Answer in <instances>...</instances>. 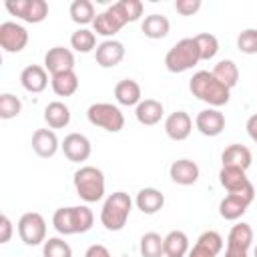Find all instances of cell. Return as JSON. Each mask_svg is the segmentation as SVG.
Returning <instances> with one entry per match:
<instances>
[{
    "instance_id": "obj_29",
    "label": "cell",
    "mask_w": 257,
    "mask_h": 257,
    "mask_svg": "<svg viewBox=\"0 0 257 257\" xmlns=\"http://www.w3.org/2000/svg\"><path fill=\"white\" fill-rule=\"evenodd\" d=\"M50 86H52L56 96H72L78 90V76L74 70L54 74L50 78Z\"/></svg>"
},
{
    "instance_id": "obj_39",
    "label": "cell",
    "mask_w": 257,
    "mask_h": 257,
    "mask_svg": "<svg viewBox=\"0 0 257 257\" xmlns=\"http://www.w3.org/2000/svg\"><path fill=\"white\" fill-rule=\"evenodd\" d=\"M197 245L205 247L207 251H211V253L217 257V255L221 253V249H223V237H221L217 231H205V233L199 235Z\"/></svg>"
},
{
    "instance_id": "obj_35",
    "label": "cell",
    "mask_w": 257,
    "mask_h": 257,
    "mask_svg": "<svg viewBox=\"0 0 257 257\" xmlns=\"http://www.w3.org/2000/svg\"><path fill=\"white\" fill-rule=\"evenodd\" d=\"M195 42L199 46V54H201V60H211L217 56L219 52V40L215 34L211 32H201L195 36Z\"/></svg>"
},
{
    "instance_id": "obj_17",
    "label": "cell",
    "mask_w": 257,
    "mask_h": 257,
    "mask_svg": "<svg viewBox=\"0 0 257 257\" xmlns=\"http://www.w3.org/2000/svg\"><path fill=\"white\" fill-rule=\"evenodd\" d=\"M124 26V20L114 12L112 6H108L104 12L96 14L94 22H92V30L100 36H104L106 40H110L116 32H120V28Z\"/></svg>"
},
{
    "instance_id": "obj_10",
    "label": "cell",
    "mask_w": 257,
    "mask_h": 257,
    "mask_svg": "<svg viewBox=\"0 0 257 257\" xmlns=\"http://www.w3.org/2000/svg\"><path fill=\"white\" fill-rule=\"evenodd\" d=\"M28 44V32L22 24H16L12 20L0 24V46L4 52H20Z\"/></svg>"
},
{
    "instance_id": "obj_34",
    "label": "cell",
    "mask_w": 257,
    "mask_h": 257,
    "mask_svg": "<svg viewBox=\"0 0 257 257\" xmlns=\"http://www.w3.org/2000/svg\"><path fill=\"white\" fill-rule=\"evenodd\" d=\"M112 8L124 20V24L137 22L143 16V2L141 0H118L112 4Z\"/></svg>"
},
{
    "instance_id": "obj_30",
    "label": "cell",
    "mask_w": 257,
    "mask_h": 257,
    "mask_svg": "<svg viewBox=\"0 0 257 257\" xmlns=\"http://www.w3.org/2000/svg\"><path fill=\"white\" fill-rule=\"evenodd\" d=\"M189 237L175 229L165 237V257H185L189 255Z\"/></svg>"
},
{
    "instance_id": "obj_28",
    "label": "cell",
    "mask_w": 257,
    "mask_h": 257,
    "mask_svg": "<svg viewBox=\"0 0 257 257\" xmlns=\"http://www.w3.org/2000/svg\"><path fill=\"white\" fill-rule=\"evenodd\" d=\"M211 72H213V76H215L221 84H225L229 90L235 88L237 82H239V68H237V64H235L233 60H229V58L219 60V62L213 66Z\"/></svg>"
},
{
    "instance_id": "obj_15",
    "label": "cell",
    "mask_w": 257,
    "mask_h": 257,
    "mask_svg": "<svg viewBox=\"0 0 257 257\" xmlns=\"http://www.w3.org/2000/svg\"><path fill=\"white\" fill-rule=\"evenodd\" d=\"M193 131V120L185 110H175L165 120V133L171 141H185Z\"/></svg>"
},
{
    "instance_id": "obj_1",
    "label": "cell",
    "mask_w": 257,
    "mask_h": 257,
    "mask_svg": "<svg viewBox=\"0 0 257 257\" xmlns=\"http://www.w3.org/2000/svg\"><path fill=\"white\" fill-rule=\"evenodd\" d=\"M189 90H191V94L195 98L207 102L211 108L225 106L229 102V98H231V90L225 84H221L213 76V72H209V70L195 72L191 76V80H189Z\"/></svg>"
},
{
    "instance_id": "obj_6",
    "label": "cell",
    "mask_w": 257,
    "mask_h": 257,
    "mask_svg": "<svg viewBox=\"0 0 257 257\" xmlns=\"http://www.w3.org/2000/svg\"><path fill=\"white\" fill-rule=\"evenodd\" d=\"M86 118L92 126L104 128L106 133H118L124 126V116L120 108L112 102H94L86 110Z\"/></svg>"
},
{
    "instance_id": "obj_20",
    "label": "cell",
    "mask_w": 257,
    "mask_h": 257,
    "mask_svg": "<svg viewBox=\"0 0 257 257\" xmlns=\"http://www.w3.org/2000/svg\"><path fill=\"white\" fill-rule=\"evenodd\" d=\"M135 205H137V209H139L141 213H145V215H155V213H159V211L163 209V205H165V195H163L159 189H155V187H145V189H141V191L137 193Z\"/></svg>"
},
{
    "instance_id": "obj_3",
    "label": "cell",
    "mask_w": 257,
    "mask_h": 257,
    "mask_svg": "<svg viewBox=\"0 0 257 257\" xmlns=\"http://www.w3.org/2000/svg\"><path fill=\"white\" fill-rule=\"evenodd\" d=\"M133 209V199L124 191H114L106 197L102 209H100V223L106 231H120L124 229L128 215Z\"/></svg>"
},
{
    "instance_id": "obj_4",
    "label": "cell",
    "mask_w": 257,
    "mask_h": 257,
    "mask_svg": "<svg viewBox=\"0 0 257 257\" xmlns=\"http://www.w3.org/2000/svg\"><path fill=\"white\" fill-rule=\"evenodd\" d=\"M72 183H74L76 195L84 203H96L104 197V175L98 167H92V165L80 167L74 173Z\"/></svg>"
},
{
    "instance_id": "obj_38",
    "label": "cell",
    "mask_w": 257,
    "mask_h": 257,
    "mask_svg": "<svg viewBox=\"0 0 257 257\" xmlns=\"http://www.w3.org/2000/svg\"><path fill=\"white\" fill-rule=\"evenodd\" d=\"M237 48L243 54H257V28H245L237 36Z\"/></svg>"
},
{
    "instance_id": "obj_8",
    "label": "cell",
    "mask_w": 257,
    "mask_h": 257,
    "mask_svg": "<svg viewBox=\"0 0 257 257\" xmlns=\"http://www.w3.org/2000/svg\"><path fill=\"white\" fill-rule=\"evenodd\" d=\"M18 235L30 247L44 243L46 241V221H44V217L36 211L24 213L18 219Z\"/></svg>"
},
{
    "instance_id": "obj_11",
    "label": "cell",
    "mask_w": 257,
    "mask_h": 257,
    "mask_svg": "<svg viewBox=\"0 0 257 257\" xmlns=\"http://www.w3.org/2000/svg\"><path fill=\"white\" fill-rule=\"evenodd\" d=\"M44 68H46V72H50V76L74 70V54H72V50L64 48V46L48 48V52L44 54Z\"/></svg>"
},
{
    "instance_id": "obj_25",
    "label": "cell",
    "mask_w": 257,
    "mask_h": 257,
    "mask_svg": "<svg viewBox=\"0 0 257 257\" xmlns=\"http://www.w3.org/2000/svg\"><path fill=\"white\" fill-rule=\"evenodd\" d=\"M44 122L50 128H64L70 122V108L60 102V100H52L46 104L44 108Z\"/></svg>"
},
{
    "instance_id": "obj_41",
    "label": "cell",
    "mask_w": 257,
    "mask_h": 257,
    "mask_svg": "<svg viewBox=\"0 0 257 257\" xmlns=\"http://www.w3.org/2000/svg\"><path fill=\"white\" fill-rule=\"evenodd\" d=\"M10 237H12V221L6 215H2L0 217V243H8Z\"/></svg>"
},
{
    "instance_id": "obj_23",
    "label": "cell",
    "mask_w": 257,
    "mask_h": 257,
    "mask_svg": "<svg viewBox=\"0 0 257 257\" xmlns=\"http://www.w3.org/2000/svg\"><path fill=\"white\" fill-rule=\"evenodd\" d=\"M143 92H141V84L133 78H124V80H118L116 86H114V98L118 104L122 106H137L143 98Z\"/></svg>"
},
{
    "instance_id": "obj_36",
    "label": "cell",
    "mask_w": 257,
    "mask_h": 257,
    "mask_svg": "<svg viewBox=\"0 0 257 257\" xmlns=\"http://www.w3.org/2000/svg\"><path fill=\"white\" fill-rule=\"evenodd\" d=\"M42 255L44 257H72V247L60 237H50L42 243Z\"/></svg>"
},
{
    "instance_id": "obj_22",
    "label": "cell",
    "mask_w": 257,
    "mask_h": 257,
    "mask_svg": "<svg viewBox=\"0 0 257 257\" xmlns=\"http://www.w3.org/2000/svg\"><path fill=\"white\" fill-rule=\"evenodd\" d=\"M251 161H253V155L251 151L245 147V145H229L223 155H221V163L223 167H235V169H243L247 171L251 167Z\"/></svg>"
},
{
    "instance_id": "obj_37",
    "label": "cell",
    "mask_w": 257,
    "mask_h": 257,
    "mask_svg": "<svg viewBox=\"0 0 257 257\" xmlns=\"http://www.w3.org/2000/svg\"><path fill=\"white\" fill-rule=\"evenodd\" d=\"M20 110H22V102L16 94H12V92H2L0 94V118L10 120V118L18 116Z\"/></svg>"
},
{
    "instance_id": "obj_24",
    "label": "cell",
    "mask_w": 257,
    "mask_h": 257,
    "mask_svg": "<svg viewBox=\"0 0 257 257\" xmlns=\"http://www.w3.org/2000/svg\"><path fill=\"white\" fill-rule=\"evenodd\" d=\"M249 205H251V201L241 197V195H227L219 203V215L225 221H237V219H241L245 215Z\"/></svg>"
},
{
    "instance_id": "obj_5",
    "label": "cell",
    "mask_w": 257,
    "mask_h": 257,
    "mask_svg": "<svg viewBox=\"0 0 257 257\" xmlns=\"http://www.w3.org/2000/svg\"><path fill=\"white\" fill-rule=\"evenodd\" d=\"M201 62V54H199V46L193 38H183L177 44H173L169 48V52L165 54V66L169 72H187L191 70L195 64Z\"/></svg>"
},
{
    "instance_id": "obj_40",
    "label": "cell",
    "mask_w": 257,
    "mask_h": 257,
    "mask_svg": "<svg viewBox=\"0 0 257 257\" xmlns=\"http://www.w3.org/2000/svg\"><path fill=\"white\" fill-rule=\"evenodd\" d=\"M175 10L181 16H193L195 12L201 10V0H177L175 2Z\"/></svg>"
},
{
    "instance_id": "obj_42",
    "label": "cell",
    "mask_w": 257,
    "mask_h": 257,
    "mask_svg": "<svg viewBox=\"0 0 257 257\" xmlns=\"http://www.w3.org/2000/svg\"><path fill=\"white\" fill-rule=\"evenodd\" d=\"M84 257H112L110 251L104 247V245H90L86 251H84Z\"/></svg>"
},
{
    "instance_id": "obj_18",
    "label": "cell",
    "mask_w": 257,
    "mask_h": 257,
    "mask_svg": "<svg viewBox=\"0 0 257 257\" xmlns=\"http://www.w3.org/2000/svg\"><path fill=\"white\" fill-rule=\"evenodd\" d=\"M60 149L58 137L52 128H38L32 135V151L40 157V159H50L56 155V151Z\"/></svg>"
},
{
    "instance_id": "obj_21",
    "label": "cell",
    "mask_w": 257,
    "mask_h": 257,
    "mask_svg": "<svg viewBox=\"0 0 257 257\" xmlns=\"http://www.w3.org/2000/svg\"><path fill=\"white\" fill-rule=\"evenodd\" d=\"M163 114H165L163 102H159L155 98H145L135 106V116L145 126H155L157 122H161Z\"/></svg>"
},
{
    "instance_id": "obj_14",
    "label": "cell",
    "mask_w": 257,
    "mask_h": 257,
    "mask_svg": "<svg viewBox=\"0 0 257 257\" xmlns=\"http://www.w3.org/2000/svg\"><path fill=\"white\" fill-rule=\"evenodd\" d=\"M195 126L205 137H217L225 128V116L219 108H205L195 116Z\"/></svg>"
},
{
    "instance_id": "obj_46",
    "label": "cell",
    "mask_w": 257,
    "mask_h": 257,
    "mask_svg": "<svg viewBox=\"0 0 257 257\" xmlns=\"http://www.w3.org/2000/svg\"><path fill=\"white\" fill-rule=\"evenodd\" d=\"M255 257H257V247H255Z\"/></svg>"
},
{
    "instance_id": "obj_43",
    "label": "cell",
    "mask_w": 257,
    "mask_h": 257,
    "mask_svg": "<svg viewBox=\"0 0 257 257\" xmlns=\"http://www.w3.org/2000/svg\"><path fill=\"white\" fill-rule=\"evenodd\" d=\"M245 128H247V135H249V139L257 145V112L255 114H251L249 118H247V124H245Z\"/></svg>"
},
{
    "instance_id": "obj_33",
    "label": "cell",
    "mask_w": 257,
    "mask_h": 257,
    "mask_svg": "<svg viewBox=\"0 0 257 257\" xmlns=\"http://www.w3.org/2000/svg\"><path fill=\"white\" fill-rule=\"evenodd\" d=\"M70 46H72L76 52H82V54L96 50L98 44H96V34H94V30H88V28H78V30H74V32L70 34Z\"/></svg>"
},
{
    "instance_id": "obj_2",
    "label": "cell",
    "mask_w": 257,
    "mask_h": 257,
    "mask_svg": "<svg viewBox=\"0 0 257 257\" xmlns=\"http://www.w3.org/2000/svg\"><path fill=\"white\" fill-rule=\"evenodd\" d=\"M94 215L86 205L60 207L52 215V225L60 235H78L92 229Z\"/></svg>"
},
{
    "instance_id": "obj_45",
    "label": "cell",
    "mask_w": 257,
    "mask_h": 257,
    "mask_svg": "<svg viewBox=\"0 0 257 257\" xmlns=\"http://www.w3.org/2000/svg\"><path fill=\"white\" fill-rule=\"evenodd\" d=\"M225 257H247V251H239V249H229L227 247Z\"/></svg>"
},
{
    "instance_id": "obj_32",
    "label": "cell",
    "mask_w": 257,
    "mask_h": 257,
    "mask_svg": "<svg viewBox=\"0 0 257 257\" xmlns=\"http://www.w3.org/2000/svg\"><path fill=\"white\" fill-rule=\"evenodd\" d=\"M70 12V18L72 22L80 24V26H86V24H92L94 18H96V10H94V4L90 0H74L68 8Z\"/></svg>"
},
{
    "instance_id": "obj_31",
    "label": "cell",
    "mask_w": 257,
    "mask_h": 257,
    "mask_svg": "<svg viewBox=\"0 0 257 257\" xmlns=\"http://www.w3.org/2000/svg\"><path fill=\"white\" fill-rule=\"evenodd\" d=\"M139 251L143 257H165V237L155 231H149L141 237Z\"/></svg>"
},
{
    "instance_id": "obj_7",
    "label": "cell",
    "mask_w": 257,
    "mask_h": 257,
    "mask_svg": "<svg viewBox=\"0 0 257 257\" xmlns=\"http://www.w3.org/2000/svg\"><path fill=\"white\" fill-rule=\"evenodd\" d=\"M219 183L221 187L229 193V195H241L245 199H249L253 203L255 199V187L249 181L247 173L243 169H235V167H221L219 171Z\"/></svg>"
},
{
    "instance_id": "obj_44",
    "label": "cell",
    "mask_w": 257,
    "mask_h": 257,
    "mask_svg": "<svg viewBox=\"0 0 257 257\" xmlns=\"http://www.w3.org/2000/svg\"><path fill=\"white\" fill-rule=\"evenodd\" d=\"M187 257H215V255H213L211 251H207L205 247H201V245H197V243H195Z\"/></svg>"
},
{
    "instance_id": "obj_27",
    "label": "cell",
    "mask_w": 257,
    "mask_h": 257,
    "mask_svg": "<svg viewBox=\"0 0 257 257\" xmlns=\"http://www.w3.org/2000/svg\"><path fill=\"white\" fill-rule=\"evenodd\" d=\"M141 30L147 38H153V40H159V38H165L171 30V22L167 16L163 14H149L145 16L143 24H141Z\"/></svg>"
},
{
    "instance_id": "obj_16",
    "label": "cell",
    "mask_w": 257,
    "mask_h": 257,
    "mask_svg": "<svg viewBox=\"0 0 257 257\" xmlns=\"http://www.w3.org/2000/svg\"><path fill=\"white\" fill-rule=\"evenodd\" d=\"M169 177L173 183L183 185V187L195 185L199 179V165L191 159H177L169 167Z\"/></svg>"
},
{
    "instance_id": "obj_19",
    "label": "cell",
    "mask_w": 257,
    "mask_h": 257,
    "mask_svg": "<svg viewBox=\"0 0 257 257\" xmlns=\"http://www.w3.org/2000/svg\"><path fill=\"white\" fill-rule=\"evenodd\" d=\"M20 84H22V88L28 90V92H34V94L42 92V90L48 86V72H46V68L40 66V64H30V66H26V68L20 72Z\"/></svg>"
},
{
    "instance_id": "obj_9",
    "label": "cell",
    "mask_w": 257,
    "mask_h": 257,
    "mask_svg": "<svg viewBox=\"0 0 257 257\" xmlns=\"http://www.w3.org/2000/svg\"><path fill=\"white\" fill-rule=\"evenodd\" d=\"M4 6L12 16L28 24H38L48 16V4L44 0H8Z\"/></svg>"
},
{
    "instance_id": "obj_13",
    "label": "cell",
    "mask_w": 257,
    "mask_h": 257,
    "mask_svg": "<svg viewBox=\"0 0 257 257\" xmlns=\"http://www.w3.org/2000/svg\"><path fill=\"white\" fill-rule=\"evenodd\" d=\"M124 58V44L110 38V40H102L96 50H94V60L100 68H114L116 64H120Z\"/></svg>"
},
{
    "instance_id": "obj_12",
    "label": "cell",
    "mask_w": 257,
    "mask_h": 257,
    "mask_svg": "<svg viewBox=\"0 0 257 257\" xmlns=\"http://www.w3.org/2000/svg\"><path fill=\"white\" fill-rule=\"evenodd\" d=\"M60 149L64 153V157L72 163H84L90 153H92V147H90V141L80 135V133H70L64 137V141L60 143Z\"/></svg>"
},
{
    "instance_id": "obj_26",
    "label": "cell",
    "mask_w": 257,
    "mask_h": 257,
    "mask_svg": "<svg viewBox=\"0 0 257 257\" xmlns=\"http://www.w3.org/2000/svg\"><path fill=\"white\" fill-rule=\"evenodd\" d=\"M253 243V229L249 223H237L231 227L227 235V247L229 249H239V251H249Z\"/></svg>"
}]
</instances>
